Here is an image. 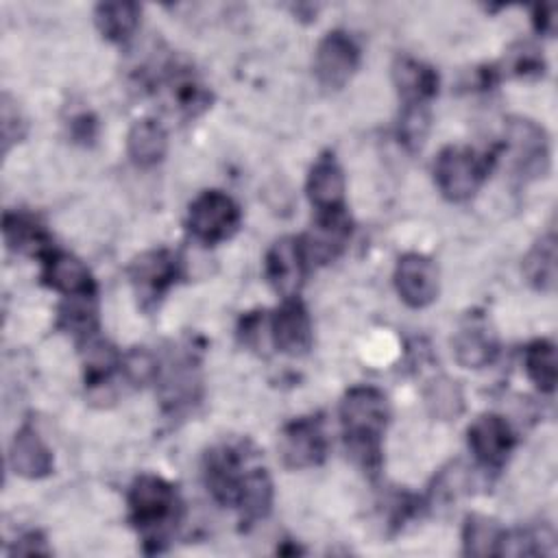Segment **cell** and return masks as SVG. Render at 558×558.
I'll list each match as a JSON object with an SVG mask.
<instances>
[{
  "mask_svg": "<svg viewBox=\"0 0 558 558\" xmlns=\"http://www.w3.org/2000/svg\"><path fill=\"white\" fill-rule=\"evenodd\" d=\"M390 418L386 395L373 386L351 388L340 403V423L349 451L364 469L375 471L379 464L381 436Z\"/></svg>",
  "mask_w": 558,
  "mask_h": 558,
  "instance_id": "1",
  "label": "cell"
},
{
  "mask_svg": "<svg viewBox=\"0 0 558 558\" xmlns=\"http://www.w3.org/2000/svg\"><path fill=\"white\" fill-rule=\"evenodd\" d=\"M129 510L133 525L142 532L146 543H159L179 521V499L163 477L144 473L140 475L129 490Z\"/></svg>",
  "mask_w": 558,
  "mask_h": 558,
  "instance_id": "2",
  "label": "cell"
},
{
  "mask_svg": "<svg viewBox=\"0 0 558 558\" xmlns=\"http://www.w3.org/2000/svg\"><path fill=\"white\" fill-rule=\"evenodd\" d=\"M488 172V159L466 146H447L434 163V177L440 194L447 201H469L482 185Z\"/></svg>",
  "mask_w": 558,
  "mask_h": 558,
  "instance_id": "3",
  "label": "cell"
},
{
  "mask_svg": "<svg viewBox=\"0 0 558 558\" xmlns=\"http://www.w3.org/2000/svg\"><path fill=\"white\" fill-rule=\"evenodd\" d=\"M240 218V207L229 194L220 190H207L190 205L187 229L198 242L218 244L238 231Z\"/></svg>",
  "mask_w": 558,
  "mask_h": 558,
  "instance_id": "4",
  "label": "cell"
},
{
  "mask_svg": "<svg viewBox=\"0 0 558 558\" xmlns=\"http://www.w3.org/2000/svg\"><path fill=\"white\" fill-rule=\"evenodd\" d=\"M360 65V48L355 41L342 33H327L314 52V74L318 83L327 89L344 87Z\"/></svg>",
  "mask_w": 558,
  "mask_h": 558,
  "instance_id": "5",
  "label": "cell"
},
{
  "mask_svg": "<svg viewBox=\"0 0 558 558\" xmlns=\"http://www.w3.org/2000/svg\"><path fill=\"white\" fill-rule=\"evenodd\" d=\"M506 155L521 177H538L549 163V142L543 126L517 118L506 131Z\"/></svg>",
  "mask_w": 558,
  "mask_h": 558,
  "instance_id": "6",
  "label": "cell"
},
{
  "mask_svg": "<svg viewBox=\"0 0 558 558\" xmlns=\"http://www.w3.org/2000/svg\"><path fill=\"white\" fill-rule=\"evenodd\" d=\"M179 275V262L170 251H146L131 262L129 277L133 290L144 307L159 303L163 292L174 283Z\"/></svg>",
  "mask_w": 558,
  "mask_h": 558,
  "instance_id": "7",
  "label": "cell"
},
{
  "mask_svg": "<svg viewBox=\"0 0 558 558\" xmlns=\"http://www.w3.org/2000/svg\"><path fill=\"white\" fill-rule=\"evenodd\" d=\"M279 453L290 469L320 464L327 453V438L320 423L314 418H296L288 423L279 436Z\"/></svg>",
  "mask_w": 558,
  "mask_h": 558,
  "instance_id": "8",
  "label": "cell"
},
{
  "mask_svg": "<svg viewBox=\"0 0 558 558\" xmlns=\"http://www.w3.org/2000/svg\"><path fill=\"white\" fill-rule=\"evenodd\" d=\"M305 253L303 244L296 238H281L277 240L266 253V279L270 288L281 294L283 299L296 296L303 277H305Z\"/></svg>",
  "mask_w": 558,
  "mask_h": 558,
  "instance_id": "9",
  "label": "cell"
},
{
  "mask_svg": "<svg viewBox=\"0 0 558 558\" xmlns=\"http://www.w3.org/2000/svg\"><path fill=\"white\" fill-rule=\"evenodd\" d=\"M395 286L401 301L414 310L429 305L438 294V270L421 253H408L397 262Z\"/></svg>",
  "mask_w": 558,
  "mask_h": 558,
  "instance_id": "10",
  "label": "cell"
},
{
  "mask_svg": "<svg viewBox=\"0 0 558 558\" xmlns=\"http://www.w3.org/2000/svg\"><path fill=\"white\" fill-rule=\"evenodd\" d=\"M469 447L482 466L499 469L514 447V434L504 416L482 414L469 427Z\"/></svg>",
  "mask_w": 558,
  "mask_h": 558,
  "instance_id": "11",
  "label": "cell"
},
{
  "mask_svg": "<svg viewBox=\"0 0 558 558\" xmlns=\"http://www.w3.org/2000/svg\"><path fill=\"white\" fill-rule=\"evenodd\" d=\"M272 344L286 355H303L312 347V320L301 299L290 296L277 307L270 320Z\"/></svg>",
  "mask_w": 558,
  "mask_h": 558,
  "instance_id": "12",
  "label": "cell"
},
{
  "mask_svg": "<svg viewBox=\"0 0 558 558\" xmlns=\"http://www.w3.org/2000/svg\"><path fill=\"white\" fill-rule=\"evenodd\" d=\"M351 235V220L344 209L316 214V222L312 225V231L301 242L305 259L327 264L336 259L342 248L347 246Z\"/></svg>",
  "mask_w": 558,
  "mask_h": 558,
  "instance_id": "13",
  "label": "cell"
},
{
  "mask_svg": "<svg viewBox=\"0 0 558 558\" xmlns=\"http://www.w3.org/2000/svg\"><path fill=\"white\" fill-rule=\"evenodd\" d=\"M44 279L50 288L65 296L96 294V283L87 266L78 257L63 251L50 248L44 255Z\"/></svg>",
  "mask_w": 558,
  "mask_h": 558,
  "instance_id": "14",
  "label": "cell"
},
{
  "mask_svg": "<svg viewBox=\"0 0 558 558\" xmlns=\"http://www.w3.org/2000/svg\"><path fill=\"white\" fill-rule=\"evenodd\" d=\"M307 196L316 214L344 209V174L333 155H323L307 177Z\"/></svg>",
  "mask_w": 558,
  "mask_h": 558,
  "instance_id": "15",
  "label": "cell"
},
{
  "mask_svg": "<svg viewBox=\"0 0 558 558\" xmlns=\"http://www.w3.org/2000/svg\"><path fill=\"white\" fill-rule=\"evenodd\" d=\"M9 464L13 473L26 480H39L52 471V453L39 438V434L31 425H24L13 436L9 449Z\"/></svg>",
  "mask_w": 558,
  "mask_h": 558,
  "instance_id": "16",
  "label": "cell"
},
{
  "mask_svg": "<svg viewBox=\"0 0 558 558\" xmlns=\"http://www.w3.org/2000/svg\"><path fill=\"white\" fill-rule=\"evenodd\" d=\"M392 81L403 105H427L438 92L436 72L412 57H399L395 61Z\"/></svg>",
  "mask_w": 558,
  "mask_h": 558,
  "instance_id": "17",
  "label": "cell"
},
{
  "mask_svg": "<svg viewBox=\"0 0 558 558\" xmlns=\"http://www.w3.org/2000/svg\"><path fill=\"white\" fill-rule=\"evenodd\" d=\"M453 355L458 364L466 368L488 366L497 355L495 333L488 329L486 320L471 318L453 336Z\"/></svg>",
  "mask_w": 558,
  "mask_h": 558,
  "instance_id": "18",
  "label": "cell"
},
{
  "mask_svg": "<svg viewBox=\"0 0 558 558\" xmlns=\"http://www.w3.org/2000/svg\"><path fill=\"white\" fill-rule=\"evenodd\" d=\"M233 506L240 510L244 525H253L255 521L268 517L272 508V480L266 469L257 466L244 473Z\"/></svg>",
  "mask_w": 558,
  "mask_h": 558,
  "instance_id": "19",
  "label": "cell"
},
{
  "mask_svg": "<svg viewBox=\"0 0 558 558\" xmlns=\"http://www.w3.org/2000/svg\"><path fill=\"white\" fill-rule=\"evenodd\" d=\"M126 150L131 161L140 168H150L159 163L168 150L166 129L150 118L137 120L126 135Z\"/></svg>",
  "mask_w": 558,
  "mask_h": 558,
  "instance_id": "20",
  "label": "cell"
},
{
  "mask_svg": "<svg viewBox=\"0 0 558 558\" xmlns=\"http://www.w3.org/2000/svg\"><path fill=\"white\" fill-rule=\"evenodd\" d=\"M122 366V357L107 340L98 338L96 333L83 340V368L85 381L92 388H100L109 384L116 368Z\"/></svg>",
  "mask_w": 558,
  "mask_h": 558,
  "instance_id": "21",
  "label": "cell"
},
{
  "mask_svg": "<svg viewBox=\"0 0 558 558\" xmlns=\"http://www.w3.org/2000/svg\"><path fill=\"white\" fill-rule=\"evenodd\" d=\"M94 20L109 41L122 44L140 24V7L135 2H102L96 7Z\"/></svg>",
  "mask_w": 558,
  "mask_h": 558,
  "instance_id": "22",
  "label": "cell"
},
{
  "mask_svg": "<svg viewBox=\"0 0 558 558\" xmlns=\"http://www.w3.org/2000/svg\"><path fill=\"white\" fill-rule=\"evenodd\" d=\"M523 272L538 292H554L556 288V235H543L525 255Z\"/></svg>",
  "mask_w": 558,
  "mask_h": 558,
  "instance_id": "23",
  "label": "cell"
},
{
  "mask_svg": "<svg viewBox=\"0 0 558 558\" xmlns=\"http://www.w3.org/2000/svg\"><path fill=\"white\" fill-rule=\"evenodd\" d=\"M2 233H4V242L11 251L37 253L41 257L50 251V242H48L44 229L37 222H33L28 216L7 211L4 222H2Z\"/></svg>",
  "mask_w": 558,
  "mask_h": 558,
  "instance_id": "24",
  "label": "cell"
},
{
  "mask_svg": "<svg viewBox=\"0 0 558 558\" xmlns=\"http://www.w3.org/2000/svg\"><path fill=\"white\" fill-rule=\"evenodd\" d=\"M166 89H168L170 105L185 116H196L209 105V92L190 72L179 70L170 74L166 78Z\"/></svg>",
  "mask_w": 558,
  "mask_h": 558,
  "instance_id": "25",
  "label": "cell"
},
{
  "mask_svg": "<svg viewBox=\"0 0 558 558\" xmlns=\"http://www.w3.org/2000/svg\"><path fill=\"white\" fill-rule=\"evenodd\" d=\"M504 530L488 517L471 514L466 517L462 541L464 554L469 556H497V547Z\"/></svg>",
  "mask_w": 558,
  "mask_h": 558,
  "instance_id": "26",
  "label": "cell"
},
{
  "mask_svg": "<svg viewBox=\"0 0 558 558\" xmlns=\"http://www.w3.org/2000/svg\"><path fill=\"white\" fill-rule=\"evenodd\" d=\"M525 371L538 390L554 392V388H556V347L549 340H534L525 349Z\"/></svg>",
  "mask_w": 558,
  "mask_h": 558,
  "instance_id": "27",
  "label": "cell"
},
{
  "mask_svg": "<svg viewBox=\"0 0 558 558\" xmlns=\"http://www.w3.org/2000/svg\"><path fill=\"white\" fill-rule=\"evenodd\" d=\"M425 403L427 410L442 421L460 416L464 408V397L460 386L449 377H436L425 388Z\"/></svg>",
  "mask_w": 558,
  "mask_h": 558,
  "instance_id": "28",
  "label": "cell"
},
{
  "mask_svg": "<svg viewBox=\"0 0 558 558\" xmlns=\"http://www.w3.org/2000/svg\"><path fill=\"white\" fill-rule=\"evenodd\" d=\"M429 131V107L427 105H403L399 118V142L408 150H421Z\"/></svg>",
  "mask_w": 558,
  "mask_h": 558,
  "instance_id": "29",
  "label": "cell"
},
{
  "mask_svg": "<svg viewBox=\"0 0 558 558\" xmlns=\"http://www.w3.org/2000/svg\"><path fill=\"white\" fill-rule=\"evenodd\" d=\"M506 70L517 78H538L545 72V59L541 50L527 41L512 46L506 52Z\"/></svg>",
  "mask_w": 558,
  "mask_h": 558,
  "instance_id": "30",
  "label": "cell"
},
{
  "mask_svg": "<svg viewBox=\"0 0 558 558\" xmlns=\"http://www.w3.org/2000/svg\"><path fill=\"white\" fill-rule=\"evenodd\" d=\"M24 131H26V122L17 105L11 100L9 94H2V150L9 153L11 144L24 137Z\"/></svg>",
  "mask_w": 558,
  "mask_h": 558,
  "instance_id": "31",
  "label": "cell"
},
{
  "mask_svg": "<svg viewBox=\"0 0 558 558\" xmlns=\"http://www.w3.org/2000/svg\"><path fill=\"white\" fill-rule=\"evenodd\" d=\"M534 26L543 35L556 33V4H541L534 9Z\"/></svg>",
  "mask_w": 558,
  "mask_h": 558,
  "instance_id": "32",
  "label": "cell"
},
{
  "mask_svg": "<svg viewBox=\"0 0 558 558\" xmlns=\"http://www.w3.org/2000/svg\"><path fill=\"white\" fill-rule=\"evenodd\" d=\"M13 554H50V549L46 547V541L41 538L39 532H28L24 534L15 547L11 549Z\"/></svg>",
  "mask_w": 558,
  "mask_h": 558,
  "instance_id": "33",
  "label": "cell"
}]
</instances>
